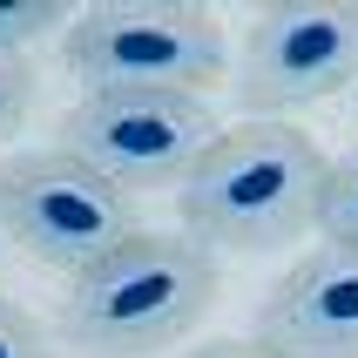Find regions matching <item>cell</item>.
<instances>
[{
    "label": "cell",
    "mask_w": 358,
    "mask_h": 358,
    "mask_svg": "<svg viewBox=\"0 0 358 358\" xmlns=\"http://www.w3.org/2000/svg\"><path fill=\"white\" fill-rule=\"evenodd\" d=\"M0 358H55V338L34 324V311H20L14 298H0Z\"/></svg>",
    "instance_id": "cell-11"
},
{
    "label": "cell",
    "mask_w": 358,
    "mask_h": 358,
    "mask_svg": "<svg viewBox=\"0 0 358 358\" xmlns=\"http://www.w3.org/2000/svg\"><path fill=\"white\" fill-rule=\"evenodd\" d=\"M189 358H278V352L257 345V338H210V345H196Z\"/></svg>",
    "instance_id": "cell-12"
},
{
    "label": "cell",
    "mask_w": 358,
    "mask_h": 358,
    "mask_svg": "<svg viewBox=\"0 0 358 358\" xmlns=\"http://www.w3.org/2000/svg\"><path fill=\"white\" fill-rule=\"evenodd\" d=\"M324 156L291 122H237L196 156L176 189L182 237L217 250H278L318 223Z\"/></svg>",
    "instance_id": "cell-1"
},
{
    "label": "cell",
    "mask_w": 358,
    "mask_h": 358,
    "mask_svg": "<svg viewBox=\"0 0 358 358\" xmlns=\"http://www.w3.org/2000/svg\"><path fill=\"white\" fill-rule=\"evenodd\" d=\"M217 142V115L196 95H81L61 115V142L122 196L136 189H182L196 156Z\"/></svg>",
    "instance_id": "cell-5"
},
{
    "label": "cell",
    "mask_w": 358,
    "mask_h": 358,
    "mask_svg": "<svg viewBox=\"0 0 358 358\" xmlns=\"http://www.w3.org/2000/svg\"><path fill=\"white\" fill-rule=\"evenodd\" d=\"M61 20H68L61 0H0V55H20L27 41L55 34Z\"/></svg>",
    "instance_id": "cell-9"
},
{
    "label": "cell",
    "mask_w": 358,
    "mask_h": 358,
    "mask_svg": "<svg viewBox=\"0 0 358 358\" xmlns=\"http://www.w3.org/2000/svg\"><path fill=\"white\" fill-rule=\"evenodd\" d=\"M0 230L34 264L81 278L95 257H108L122 237H136V203L115 182H101L68 149H20L0 162Z\"/></svg>",
    "instance_id": "cell-4"
},
{
    "label": "cell",
    "mask_w": 358,
    "mask_h": 358,
    "mask_svg": "<svg viewBox=\"0 0 358 358\" xmlns=\"http://www.w3.org/2000/svg\"><path fill=\"white\" fill-rule=\"evenodd\" d=\"M34 108V68L20 55H0V142L20 136V122Z\"/></svg>",
    "instance_id": "cell-10"
},
{
    "label": "cell",
    "mask_w": 358,
    "mask_h": 358,
    "mask_svg": "<svg viewBox=\"0 0 358 358\" xmlns=\"http://www.w3.org/2000/svg\"><path fill=\"white\" fill-rule=\"evenodd\" d=\"M61 68L88 95H203L223 81V27L203 7H88L61 27Z\"/></svg>",
    "instance_id": "cell-3"
},
{
    "label": "cell",
    "mask_w": 358,
    "mask_h": 358,
    "mask_svg": "<svg viewBox=\"0 0 358 358\" xmlns=\"http://www.w3.org/2000/svg\"><path fill=\"white\" fill-rule=\"evenodd\" d=\"M358 75V7L345 0H284L264 7L237 61V108L278 122L291 108L338 95Z\"/></svg>",
    "instance_id": "cell-6"
},
{
    "label": "cell",
    "mask_w": 358,
    "mask_h": 358,
    "mask_svg": "<svg viewBox=\"0 0 358 358\" xmlns=\"http://www.w3.org/2000/svg\"><path fill=\"white\" fill-rule=\"evenodd\" d=\"M324 243H338V250H358V149L338 162H324V189H318V223Z\"/></svg>",
    "instance_id": "cell-8"
},
{
    "label": "cell",
    "mask_w": 358,
    "mask_h": 358,
    "mask_svg": "<svg viewBox=\"0 0 358 358\" xmlns=\"http://www.w3.org/2000/svg\"><path fill=\"white\" fill-rule=\"evenodd\" d=\"M257 345L278 358H358V250L318 243L257 304Z\"/></svg>",
    "instance_id": "cell-7"
},
{
    "label": "cell",
    "mask_w": 358,
    "mask_h": 358,
    "mask_svg": "<svg viewBox=\"0 0 358 358\" xmlns=\"http://www.w3.org/2000/svg\"><path fill=\"white\" fill-rule=\"evenodd\" d=\"M217 304V257L182 230H136L61 298V345L81 358H149L169 352Z\"/></svg>",
    "instance_id": "cell-2"
}]
</instances>
